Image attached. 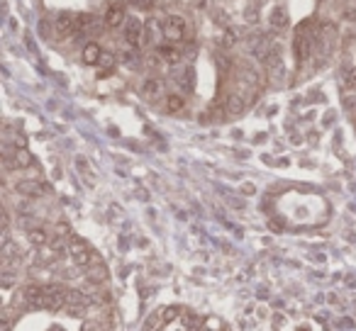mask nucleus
Listing matches in <instances>:
<instances>
[{"label": "nucleus", "instance_id": "f257e3e1", "mask_svg": "<svg viewBox=\"0 0 356 331\" xmlns=\"http://www.w3.org/2000/svg\"><path fill=\"white\" fill-rule=\"evenodd\" d=\"M68 256L74 258V263L78 268H91L95 263V253L91 251V246H88L83 239H78V236H74L71 244H68Z\"/></svg>", "mask_w": 356, "mask_h": 331}, {"label": "nucleus", "instance_id": "f03ea898", "mask_svg": "<svg viewBox=\"0 0 356 331\" xmlns=\"http://www.w3.org/2000/svg\"><path fill=\"white\" fill-rule=\"evenodd\" d=\"M161 29H164V37L169 39V42H181V39L186 37V20L171 15V17H166V22H164Z\"/></svg>", "mask_w": 356, "mask_h": 331}, {"label": "nucleus", "instance_id": "7ed1b4c3", "mask_svg": "<svg viewBox=\"0 0 356 331\" xmlns=\"http://www.w3.org/2000/svg\"><path fill=\"white\" fill-rule=\"evenodd\" d=\"M144 22L139 17H127L124 22V39L130 46H141V37H144Z\"/></svg>", "mask_w": 356, "mask_h": 331}, {"label": "nucleus", "instance_id": "20e7f679", "mask_svg": "<svg viewBox=\"0 0 356 331\" xmlns=\"http://www.w3.org/2000/svg\"><path fill=\"white\" fill-rule=\"evenodd\" d=\"M76 22H78V15L61 12V15L57 17V34L59 37H68L71 32H76Z\"/></svg>", "mask_w": 356, "mask_h": 331}, {"label": "nucleus", "instance_id": "39448f33", "mask_svg": "<svg viewBox=\"0 0 356 331\" xmlns=\"http://www.w3.org/2000/svg\"><path fill=\"white\" fill-rule=\"evenodd\" d=\"M103 22H105V27H110V29H115V27H120L122 22H127L124 20V10L115 3V5H110V8L105 10V17H103Z\"/></svg>", "mask_w": 356, "mask_h": 331}, {"label": "nucleus", "instance_id": "423d86ee", "mask_svg": "<svg viewBox=\"0 0 356 331\" xmlns=\"http://www.w3.org/2000/svg\"><path fill=\"white\" fill-rule=\"evenodd\" d=\"M15 190H17L20 195H25V197H39L47 188L39 183V180H20V183L15 185Z\"/></svg>", "mask_w": 356, "mask_h": 331}, {"label": "nucleus", "instance_id": "0eeeda50", "mask_svg": "<svg viewBox=\"0 0 356 331\" xmlns=\"http://www.w3.org/2000/svg\"><path fill=\"white\" fill-rule=\"evenodd\" d=\"M25 300L32 307H42L44 309V285H27L25 287Z\"/></svg>", "mask_w": 356, "mask_h": 331}, {"label": "nucleus", "instance_id": "6e6552de", "mask_svg": "<svg viewBox=\"0 0 356 331\" xmlns=\"http://www.w3.org/2000/svg\"><path fill=\"white\" fill-rule=\"evenodd\" d=\"M310 49H312V39H308L305 34H298V39H295V54H298V61H305V59H308Z\"/></svg>", "mask_w": 356, "mask_h": 331}, {"label": "nucleus", "instance_id": "1a4fd4ad", "mask_svg": "<svg viewBox=\"0 0 356 331\" xmlns=\"http://www.w3.org/2000/svg\"><path fill=\"white\" fill-rule=\"evenodd\" d=\"M271 25L278 29H283L288 25V10L283 8V5H276V8L271 10Z\"/></svg>", "mask_w": 356, "mask_h": 331}, {"label": "nucleus", "instance_id": "9d476101", "mask_svg": "<svg viewBox=\"0 0 356 331\" xmlns=\"http://www.w3.org/2000/svg\"><path fill=\"white\" fill-rule=\"evenodd\" d=\"M100 56H103V51L98 49L95 42H91V44L83 46V61H85V64H98V61H100Z\"/></svg>", "mask_w": 356, "mask_h": 331}, {"label": "nucleus", "instance_id": "9b49d317", "mask_svg": "<svg viewBox=\"0 0 356 331\" xmlns=\"http://www.w3.org/2000/svg\"><path fill=\"white\" fill-rule=\"evenodd\" d=\"M12 161H15V168H29L32 166V156H29V151H25V149H15Z\"/></svg>", "mask_w": 356, "mask_h": 331}, {"label": "nucleus", "instance_id": "f8f14e48", "mask_svg": "<svg viewBox=\"0 0 356 331\" xmlns=\"http://www.w3.org/2000/svg\"><path fill=\"white\" fill-rule=\"evenodd\" d=\"M244 110V100L239 95H232V98H227V105H225V112L227 115H239Z\"/></svg>", "mask_w": 356, "mask_h": 331}, {"label": "nucleus", "instance_id": "ddd939ff", "mask_svg": "<svg viewBox=\"0 0 356 331\" xmlns=\"http://www.w3.org/2000/svg\"><path fill=\"white\" fill-rule=\"evenodd\" d=\"M27 236H29V241H32L34 246H44V244L49 241V236H47V231L44 229H29Z\"/></svg>", "mask_w": 356, "mask_h": 331}, {"label": "nucleus", "instance_id": "4468645a", "mask_svg": "<svg viewBox=\"0 0 356 331\" xmlns=\"http://www.w3.org/2000/svg\"><path fill=\"white\" fill-rule=\"evenodd\" d=\"M183 105H186V102H183V98H181V95H176V93L166 98V110H169V112H181V110H183Z\"/></svg>", "mask_w": 356, "mask_h": 331}, {"label": "nucleus", "instance_id": "2eb2a0df", "mask_svg": "<svg viewBox=\"0 0 356 331\" xmlns=\"http://www.w3.org/2000/svg\"><path fill=\"white\" fill-rule=\"evenodd\" d=\"M156 54L161 56V59H166V61H178V51H176V46H159L156 49Z\"/></svg>", "mask_w": 356, "mask_h": 331}, {"label": "nucleus", "instance_id": "dca6fc26", "mask_svg": "<svg viewBox=\"0 0 356 331\" xmlns=\"http://www.w3.org/2000/svg\"><path fill=\"white\" fill-rule=\"evenodd\" d=\"M159 88H161L159 81H154V78H149V81L144 83V95H149V98H151V95H156V93H159Z\"/></svg>", "mask_w": 356, "mask_h": 331}, {"label": "nucleus", "instance_id": "f3484780", "mask_svg": "<svg viewBox=\"0 0 356 331\" xmlns=\"http://www.w3.org/2000/svg\"><path fill=\"white\" fill-rule=\"evenodd\" d=\"M181 317V307H169V309H164V322H173Z\"/></svg>", "mask_w": 356, "mask_h": 331}, {"label": "nucleus", "instance_id": "a211bd4d", "mask_svg": "<svg viewBox=\"0 0 356 331\" xmlns=\"http://www.w3.org/2000/svg\"><path fill=\"white\" fill-rule=\"evenodd\" d=\"M98 64H100V66L105 68V71H108V68H113V66H115V56H113V54H103Z\"/></svg>", "mask_w": 356, "mask_h": 331}, {"label": "nucleus", "instance_id": "6ab92c4d", "mask_svg": "<svg viewBox=\"0 0 356 331\" xmlns=\"http://www.w3.org/2000/svg\"><path fill=\"white\" fill-rule=\"evenodd\" d=\"M220 329H222L220 319H212V317H210V319L205 322V331H220Z\"/></svg>", "mask_w": 356, "mask_h": 331}, {"label": "nucleus", "instance_id": "aec40b11", "mask_svg": "<svg viewBox=\"0 0 356 331\" xmlns=\"http://www.w3.org/2000/svg\"><path fill=\"white\" fill-rule=\"evenodd\" d=\"M57 234H71V231H68V224H64V222H61V224H57Z\"/></svg>", "mask_w": 356, "mask_h": 331}, {"label": "nucleus", "instance_id": "412c9836", "mask_svg": "<svg viewBox=\"0 0 356 331\" xmlns=\"http://www.w3.org/2000/svg\"><path fill=\"white\" fill-rule=\"evenodd\" d=\"M154 0H134V5H139V8H149Z\"/></svg>", "mask_w": 356, "mask_h": 331}]
</instances>
